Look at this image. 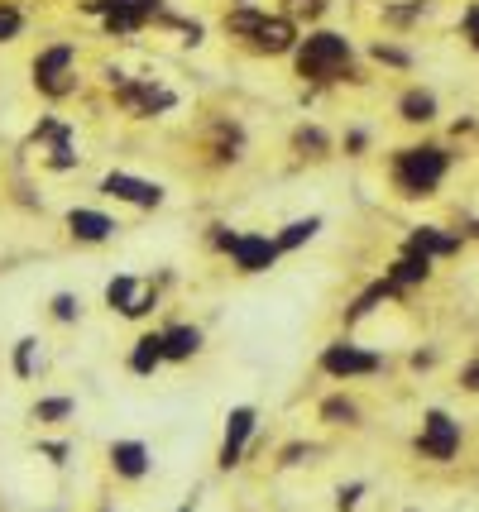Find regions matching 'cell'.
<instances>
[{
	"instance_id": "cell-1",
	"label": "cell",
	"mask_w": 479,
	"mask_h": 512,
	"mask_svg": "<svg viewBox=\"0 0 479 512\" xmlns=\"http://www.w3.org/2000/svg\"><path fill=\"white\" fill-rule=\"evenodd\" d=\"M393 178H398V187H403V192H412V197H427L436 182L446 178V154H441V149H403V154H398V163H393Z\"/></svg>"
},
{
	"instance_id": "cell-2",
	"label": "cell",
	"mask_w": 479,
	"mask_h": 512,
	"mask_svg": "<svg viewBox=\"0 0 479 512\" xmlns=\"http://www.w3.org/2000/svg\"><path fill=\"white\" fill-rule=\"evenodd\" d=\"M345 63H350V44H345L341 34H312V39L302 44V53H297L302 77H317V82L336 77Z\"/></svg>"
},
{
	"instance_id": "cell-3",
	"label": "cell",
	"mask_w": 479,
	"mask_h": 512,
	"mask_svg": "<svg viewBox=\"0 0 479 512\" xmlns=\"http://www.w3.org/2000/svg\"><path fill=\"white\" fill-rule=\"evenodd\" d=\"M417 450H422L427 460H451L460 450V422H451L446 412H427L422 436H417Z\"/></svg>"
},
{
	"instance_id": "cell-4",
	"label": "cell",
	"mask_w": 479,
	"mask_h": 512,
	"mask_svg": "<svg viewBox=\"0 0 479 512\" xmlns=\"http://www.w3.org/2000/svg\"><path fill=\"white\" fill-rule=\"evenodd\" d=\"M326 374H336V379H350V374H374L379 369V355H369V350H355V345H331L326 355Z\"/></svg>"
},
{
	"instance_id": "cell-5",
	"label": "cell",
	"mask_w": 479,
	"mask_h": 512,
	"mask_svg": "<svg viewBox=\"0 0 479 512\" xmlns=\"http://www.w3.org/2000/svg\"><path fill=\"white\" fill-rule=\"evenodd\" d=\"M226 249L235 254V264L245 268V273L269 268V264H274V254H278V245H274V240H264V235H235V240L226 235Z\"/></svg>"
},
{
	"instance_id": "cell-6",
	"label": "cell",
	"mask_w": 479,
	"mask_h": 512,
	"mask_svg": "<svg viewBox=\"0 0 479 512\" xmlns=\"http://www.w3.org/2000/svg\"><path fill=\"white\" fill-rule=\"evenodd\" d=\"M92 10H106V15H111V29L125 34V29H135L144 15H154V10H159V0H96Z\"/></svg>"
},
{
	"instance_id": "cell-7",
	"label": "cell",
	"mask_w": 479,
	"mask_h": 512,
	"mask_svg": "<svg viewBox=\"0 0 479 512\" xmlns=\"http://www.w3.org/2000/svg\"><path fill=\"white\" fill-rule=\"evenodd\" d=\"M106 192L120 201H135V206H159L163 192L154 187V182H139V178H125V173H111L106 178Z\"/></svg>"
},
{
	"instance_id": "cell-8",
	"label": "cell",
	"mask_w": 479,
	"mask_h": 512,
	"mask_svg": "<svg viewBox=\"0 0 479 512\" xmlns=\"http://www.w3.org/2000/svg\"><path fill=\"white\" fill-rule=\"evenodd\" d=\"M250 431H254V412L250 407H235L230 412V426H226V446H221V465H235L240 460V450H245V441H250Z\"/></svg>"
},
{
	"instance_id": "cell-9",
	"label": "cell",
	"mask_w": 479,
	"mask_h": 512,
	"mask_svg": "<svg viewBox=\"0 0 479 512\" xmlns=\"http://www.w3.org/2000/svg\"><path fill=\"white\" fill-rule=\"evenodd\" d=\"M72 63V48H48L44 58L34 63V77H39V87H48V91H63V67Z\"/></svg>"
},
{
	"instance_id": "cell-10",
	"label": "cell",
	"mask_w": 479,
	"mask_h": 512,
	"mask_svg": "<svg viewBox=\"0 0 479 512\" xmlns=\"http://www.w3.org/2000/svg\"><path fill=\"white\" fill-rule=\"evenodd\" d=\"M408 249H417V254L436 259V254H456L460 240H456V235H441V230H432V225H422V230H412Z\"/></svg>"
},
{
	"instance_id": "cell-11",
	"label": "cell",
	"mask_w": 479,
	"mask_h": 512,
	"mask_svg": "<svg viewBox=\"0 0 479 512\" xmlns=\"http://www.w3.org/2000/svg\"><path fill=\"white\" fill-rule=\"evenodd\" d=\"M254 44L264 48V53H283V48H293V24L288 20H264L254 29Z\"/></svg>"
},
{
	"instance_id": "cell-12",
	"label": "cell",
	"mask_w": 479,
	"mask_h": 512,
	"mask_svg": "<svg viewBox=\"0 0 479 512\" xmlns=\"http://www.w3.org/2000/svg\"><path fill=\"white\" fill-rule=\"evenodd\" d=\"M427 268H432V259H427V254H417V249H408V254L393 264L388 283H393V288H403V283H422V278H427Z\"/></svg>"
},
{
	"instance_id": "cell-13",
	"label": "cell",
	"mask_w": 479,
	"mask_h": 512,
	"mask_svg": "<svg viewBox=\"0 0 479 512\" xmlns=\"http://www.w3.org/2000/svg\"><path fill=\"white\" fill-rule=\"evenodd\" d=\"M111 460H115V469H120L125 479H139L144 465H149V455H144L139 441H120V446H111Z\"/></svg>"
},
{
	"instance_id": "cell-14",
	"label": "cell",
	"mask_w": 479,
	"mask_h": 512,
	"mask_svg": "<svg viewBox=\"0 0 479 512\" xmlns=\"http://www.w3.org/2000/svg\"><path fill=\"white\" fill-rule=\"evenodd\" d=\"M68 225L77 240H106V235H111V221H106L101 211H72Z\"/></svg>"
},
{
	"instance_id": "cell-15",
	"label": "cell",
	"mask_w": 479,
	"mask_h": 512,
	"mask_svg": "<svg viewBox=\"0 0 479 512\" xmlns=\"http://www.w3.org/2000/svg\"><path fill=\"white\" fill-rule=\"evenodd\" d=\"M106 297H111V307H120L125 316H139L149 307V297H135V278H115L111 288H106Z\"/></svg>"
},
{
	"instance_id": "cell-16",
	"label": "cell",
	"mask_w": 479,
	"mask_h": 512,
	"mask_svg": "<svg viewBox=\"0 0 479 512\" xmlns=\"http://www.w3.org/2000/svg\"><path fill=\"white\" fill-rule=\"evenodd\" d=\"M436 115V96L432 91H408L403 96V120H412V125H427Z\"/></svg>"
},
{
	"instance_id": "cell-17",
	"label": "cell",
	"mask_w": 479,
	"mask_h": 512,
	"mask_svg": "<svg viewBox=\"0 0 479 512\" xmlns=\"http://www.w3.org/2000/svg\"><path fill=\"white\" fill-rule=\"evenodd\" d=\"M197 340H202V335L192 331V326H178V331L163 335V355H168V359H187L192 350H197Z\"/></svg>"
},
{
	"instance_id": "cell-18",
	"label": "cell",
	"mask_w": 479,
	"mask_h": 512,
	"mask_svg": "<svg viewBox=\"0 0 479 512\" xmlns=\"http://www.w3.org/2000/svg\"><path fill=\"white\" fill-rule=\"evenodd\" d=\"M159 359H163V335H144V340H139V350L130 355V364H135L139 374H149Z\"/></svg>"
},
{
	"instance_id": "cell-19",
	"label": "cell",
	"mask_w": 479,
	"mask_h": 512,
	"mask_svg": "<svg viewBox=\"0 0 479 512\" xmlns=\"http://www.w3.org/2000/svg\"><path fill=\"white\" fill-rule=\"evenodd\" d=\"M312 230H317V221H297V225H288V235L278 240V249H293V245H302V240H312Z\"/></svg>"
},
{
	"instance_id": "cell-20",
	"label": "cell",
	"mask_w": 479,
	"mask_h": 512,
	"mask_svg": "<svg viewBox=\"0 0 479 512\" xmlns=\"http://www.w3.org/2000/svg\"><path fill=\"white\" fill-rule=\"evenodd\" d=\"M226 24L235 29V34H254V29L264 24V15H250V10H235V15H230Z\"/></svg>"
},
{
	"instance_id": "cell-21",
	"label": "cell",
	"mask_w": 479,
	"mask_h": 512,
	"mask_svg": "<svg viewBox=\"0 0 479 512\" xmlns=\"http://www.w3.org/2000/svg\"><path fill=\"white\" fill-rule=\"evenodd\" d=\"M68 412H72L68 398H53V402H39V412H34V417H39V422H53V417H68Z\"/></svg>"
},
{
	"instance_id": "cell-22",
	"label": "cell",
	"mask_w": 479,
	"mask_h": 512,
	"mask_svg": "<svg viewBox=\"0 0 479 512\" xmlns=\"http://www.w3.org/2000/svg\"><path fill=\"white\" fill-rule=\"evenodd\" d=\"M20 29V10H10V5H0V39H10Z\"/></svg>"
},
{
	"instance_id": "cell-23",
	"label": "cell",
	"mask_w": 479,
	"mask_h": 512,
	"mask_svg": "<svg viewBox=\"0 0 479 512\" xmlns=\"http://www.w3.org/2000/svg\"><path fill=\"white\" fill-rule=\"evenodd\" d=\"M465 39L479 48V0L470 5V10H465Z\"/></svg>"
},
{
	"instance_id": "cell-24",
	"label": "cell",
	"mask_w": 479,
	"mask_h": 512,
	"mask_svg": "<svg viewBox=\"0 0 479 512\" xmlns=\"http://www.w3.org/2000/svg\"><path fill=\"white\" fill-rule=\"evenodd\" d=\"M326 417H331V422H341V417H345V422H350V417H355V407H350V402H341V398H336V402H326Z\"/></svg>"
},
{
	"instance_id": "cell-25",
	"label": "cell",
	"mask_w": 479,
	"mask_h": 512,
	"mask_svg": "<svg viewBox=\"0 0 479 512\" xmlns=\"http://www.w3.org/2000/svg\"><path fill=\"white\" fill-rule=\"evenodd\" d=\"M29 364H34V340H20V355H15V369L29 374Z\"/></svg>"
},
{
	"instance_id": "cell-26",
	"label": "cell",
	"mask_w": 479,
	"mask_h": 512,
	"mask_svg": "<svg viewBox=\"0 0 479 512\" xmlns=\"http://www.w3.org/2000/svg\"><path fill=\"white\" fill-rule=\"evenodd\" d=\"M460 383H465L470 393H479V359H475V364H465V374H460Z\"/></svg>"
},
{
	"instance_id": "cell-27",
	"label": "cell",
	"mask_w": 479,
	"mask_h": 512,
	"mask_svg": "<svg viewBox=\"0 0 479 512\" xmlns=\"http://www.w3.org/2000/svg\"><path fill=\"white\" fill-rule=\"evenodd\" d=\"M53 312L63 316V321H68V316H72V312H77V307H72V297H58V302H53Z\"/></svg>"
},
{
	"instance_id": "cell-28",
	"label": "cell",
	"mask_w": 479,
	"mask_h": 512,
	"mask_svg": "<svg viewBox=\"0 0 479 512\" xmlns=\"http://www.w3.org/2000/svg\"><path fill=\"white\" fill-rule=\"evenodd\" d=\"M183 512H187V508H183Z\"/></svg>"
}]
</instances>
